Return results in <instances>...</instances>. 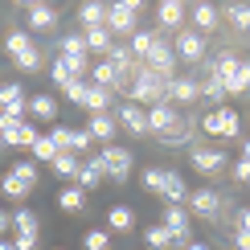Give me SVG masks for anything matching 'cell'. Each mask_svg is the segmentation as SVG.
Masks as SVG:
<instances>
[{
  "instance_id": "49",
  "label": "cell",
  "mask_w": 250,
  "mask_h": 250,
  "mask_svg": "<svg viewBox=\"0 0 250 250\" xmlns=\"http://www.w3.org/2000/svg\"><path fill=\"white\" fill-rule=\"evenodd\" d=\"M8 226H13V217H8L4 209H0V234H4V230H8Z\"/></svg>"
},
{
  "instance_id": "38",
  "label": "cell",
  "mask_w": 250,
  "mask_h": 250,
  "mask_svg": "<svg viewBox=\"0 0 250 250\" xmlns=\"http://www.w3.org/2000/svg\"><path fill=\"white\" fill-rule=\"evenodd\" d=\"M201 90H205V99H209V103H222V99H226V82L217 78V74H205Z\"/></svg>"
},
{
  "instance_id": "5",
  "label": "cell",
  "mask_w": 250,
  "mask_h": 250,
  "mask_svg": "<svg viewBox=\"0 0 250 250\" xmlns=\"http://www.w3.org/2000/svg\"><path fill=\"white\" fill-rule=\"evenodd\" d=\"M135 17H140V4H135V0L107 4V29L111 33H135Z\"/></svg>"
},
{
  "instance_id": "51",
  "label": "cell",
  "mask_w": 250,
  "mask_h": 250,
  "mask_svg": "<svg viewBox=\"0 0 250 250\" xmlns=\"http://www.w3.org/2000/svg\"><path fill=\"white\" fill-rule=\"evenodd\" d=\"M242 160H250V140H242Z\"/></svg>"
},
{
  "instance_id": "31",
  "label": "cell",
  "mask_w": 250,
  "mask_h": 250,
  "mask_svg": "<svg viewBox=\"0 0 250 250\" xmlns=\"http://www.w3.org/2000/svg\"><path fill=\"white\" fill-rule=\"evenodd\" d=\"M90 140H107L111 144V135H115V119L111 115H90Z\"/></svg>"
},
{
  "instance_id": "20",
  "label": "cell",
  "mask_w": 250,
  "mask_h": 250,
  "mask_svg": "<svg viewBox=\"0 0 250 250\" xmlns=\"http://www.w3.org/2000/svg\"><path fill=\"white\" fill-rule=\"evenodd\" d=\"M189 17H193V25H197V33H213V29H217V21H222V13H217V8L213 4H193L189 8Z\"/></svg>"
},
{
  "instance_id": "1",
  "label": "cell",
  "mask_w": 250,
  "mask_h": 250,
  "mask_svg": "<svg viewBox=\"0 0 250 250\" xmlns=\"http://www.w3.org/2000/svg\"><path fill=\"white\" fill-rule=\"evenodd\" d=\"M205 74H217V78H222V82H226V95H242V90H250V62L234 58V54H222L217 62H209Z\"/></svg>"
},
{
  "instance_id": "40",
  "label": "cell",
  "mask_w": 250,
  "mask_h": 250,
  "mask_svg": "<svg viewBox=\"0 0 250 250\" xmlns=\"http://www.w3.org/2000/svg\"><path fill=\"white\" fill-rule=\"evenodd\" d=\"M82 246L86 250H111V230H86Z\"/></svg>"
},
{
  "instance_id": "15",
  "label": "cell",
  "mask_w": 250,
  "mask_h": 250,
  "mask_svg": "<svg viewBox=\"0 0 250 250\" xmlns=\"http://www.w3.org/2000/svg\"><path fill=\"white\" fill-rule=\"evenodd\" d=\"M119 123H123L131 135H148V131H152V127H148V111H144L140 103H123V107H119Z\"/></svg>"
},
{
  "instance_id": "16",
  "label": "cell",
  "mask_w": 250,
  "mask_h": 250,
  "mask_svg": "<svg viewBox=\"0 0 250 250\" xmlns=\"http://www.w3.org/2000/svg\"><path fill=\"white\" fill-rule=\"evenodd\" d=\"M193 168L205 172V176H213V172L226 168V156L217 152V148H193Z\"/></svg>"
},
{
  "instance_id": "50",
  "label": "cell",
  "mask_w": 250,
  "mask_h": 250,
  "mask_svg": "<svg viewBox=\"0 0 250 250\" xmlns=\"http://www.w3.org/2000/svg\"><path fill=\"white\" fill-rule=\"evenodd\" d=\"M185 250H209V246H205V242H189V246H185Z\"/></svg>"
},
{
  "instance_id": "3",
  "label": "cell",
  "mask_w": 250,
  "mask_h": 250,
  "mask_svg": "<svg viewBox=\"0 0 250 250\" xmlns=\"http://www.w3.org/2000/svg\"><path fill=\"white\" fill-rule=\"evenodd\" d=\"M201 127L209 131V135H222V140H234V135L242 131V119H238V111H230V107H217V111H209V115L201 119Z\"/></svg>"
},
{
  "instance_id": "2",
  "label": "cell",
  "mask_w": 250,
  "mask_h": 250,
  "mask_svg": "<svg viewBox=\"0 0 250 250\" xmlns=\"http://www.w3.org/2000/svg\"><path fill=\"white\" fill-rule=\"evenodd\" d=\"M127 95H131V103H152V107H156V103H168V78L152 74V70L144 66L140 74L131 78V90H127Z\"/></svg>"
},
{
  "instance_id": "41",
  "label": "cell",
  "mask_w": 250,
  "mask_h": 250,
  "mask_svg": "<svg viewBox=\"0 0 250 250\" xmlns=\"http://www.w3.org/2000/svg\"><path fill=\"white\" fill-rule=\"evenodd\" d=\"M41 62H45V58H41V49L33 45V49H25V54L17 58V66L25 70V74H37V70H41Z\"/></svg>"
},
{
  "instance_id": "30",
  "label": "cell",
  "mask_w": 250,
  "mask_h": 250,
  "mask_svg": "<svg viewBox=\"0 0 250 250\" xmlns=\"http://www.w3.org/2000/svg\"><path fill=\"white\" fill-rule=\"evenodd\" d=\"M0 189H4V197H13V201H25L33 185H25V181L17 176V172H4V181H0Z\"/></svg>"
},
{
  "instance_id": "9",
  "label": "cell",
  "mask_w": 250,
  "mask_h": 250,
  "mask_svg": "<svg viewBox=\"0 0 250 250\" xmlns=\"http://www.w3.org/2000/svg\"><path fill=\"white\" fill-rule=\"evenodd\" d=\"M4 119V144H17V148H33L37 144V127L29 119H8V115H0Z\"/></svg>"
},
{
  "instance_id": "43",
  "label": "cell",
  "mask_w": 250,
  "mask_h": 250,
  "mask_svg": "<svg viewBox=\"0 0 250 250\" xmlns=\"http://www.w3.org/2000/svg\"><path fill=\"white\" fill-rule=\"evenodd\" d=\"M144 189L164 193V168H144Z\"/></svg>"
},
{
  "instance_id": "45",
  "label": "cell",
  "mask_w": 250,
  "mask_h": 250,
  "mask_svg": "<svg viewBox=\"0 0 250 250\" xmlns=\"http://www.w3.org/2000/svg\"><path fill=\"white\" fill-rule=\"evenodd\" d=\"M234 181L238 185H250V160H242V156H238V164H234Z\"/></svg>"
},
{
  "instance_id": "48",
  "label": "cell",
  "mask_w": 250,
  "mask_h": 250,
  "mask_svg": "<svg viewBox=\"0 0 250 250\" xmlns=\"http://www.w3.org/2000/svg\"><path fill=\"white\" fill-rule=\"evenodd\" d=\"M238 230H250V209H242V213H238Z\"/></svg>"
},
{
  "instance_id": "44",
  "label": "cell",
  "mask_w": 250,
  "mask_h": 250,
  "mask_svg": "<svg viewBox=\"0 0 250 250\" xmlns=\"http://www.w3.org/2000/svg\"><path fill=\"white\" fill-rule=\"evenodd\" d=\"M13 172L21 176L25 185H37V164H29V160H21V164H13Z\"/></svg>"
},
{
  "instance_id": "7",
  "label": "cell",
  "mask_w": 250,
  "mask_h": 250,
  "mask_svg": "<svg viewBox=\"0 0 250 250\" xmlns=\"http://www.w3.org/2000/svg\"><path fill=\"white\" fill-rule=\"evenodd\" d=\"M25 111H29V95L17 86V82H0V115L21 119Z\"/></svg>"
},
{
  "instance_id": "21",
  "label": "cell",
  "mask_w": 250,
  "mask_h": 250,
  "mask_svg": "<svg viewBox=\"0 0 250 250\" xmlns=\"http://www.w3.org/2000/svg\"><path fill=\"white\" fill-rule=\"evenodd\" d=\"M25 17H29V29H54V21H58V13H54V4H25Z\"/></svg>"
},
{
  "instance_id": "23",
  "label": "cell",
  "mask_w": 250,
  "mask_h": 250,
  "mask_svg": "<svg viewBox=\"0 0 250 250\" xmlns=\"http://www.w3.org/2000/svg\"><path fill=\"white\" fill-rule=\"evenodd\" d=\"M160 197H168L172 205H181L185 197H189V189H185V181H181V172H176V168H164V193Z\"/></svg>"
},
{
  "instance_id": "8",
  "label": "cell",
  "mask_w": 250,
  "mask_h": 250,
  "mask_svg": "<svg viewBox=\"0 0 250 250\" xmlns=\"http://www.w3.org/2000/svg\"><path fill=\"white\" fill-rule=\"evenodd\" d=\"M172 49H176V58H185V62H201L205 58V37L197 33V29H181L172 41Z\"/></svg>"
},
{
  "instance_id": "29",
  "label": "cell",
  "mask_w": 250,
  "mask_h": 250,
  "mask_svg": "<svg viewBox=\"0 0 250 250\" xmlns=\"http://www.w3.org/2000/svg\"><path fill=\"white\" fill-rule=\"evenodd\" d=\"M54 172H58V176H66V181H78V172H82L78 156H74V152H58V160H54Z\"/></svg>"
},
{
  "instance_id": "28",
  "label": "cell",
  "mask_w": 250,
  "mask_h": 250,
  "mask_svg": "<svg viewBox=\"0 0 250 250\" xmlns=\"http://www.w3.org/2000/svg\"><path fill=\"white\" fill-rule=\"evenodd\" d=\"M58 205H62V209H66V213H82V209H86V193H82L78 185H70V189H62Z\"/></svg>"
},
{
  "instance_id": "12",
  "label": "cell",
  "mask_w": 250,
  "mask_h": 250,
  "mask_svg": "<svg viewBox=\"0 0 250 250\" xmlns=\"http://www.w3.org/2000/svg\"><path fill=\"white\" fill-rule=\"evenodd\" d=\"M148 127L160 135V140L168 131H176V127H181V123H176V107H172V103H156V107L148 111Z\"/></svg>"
},
{
  "instance_id": "6",
  "label": "cell",
  "mask_w": 250,
  "mask_h": 250,
  "mask_svg": "<svg viewBox=\"0 0 250 250\" xmlns=\"http://www.w3.org/2000/svg\"><path fill=\"white\" fill-rule=\"evenodd\" d=\"M144 66L152 70V74H160V78H172V66H176V49H172V41H156L152 45V54L144 58Z\"/></svg>"
},
{
  "instance_id": "46",
  "label": "cell",
  "mask_w": 250,
  "mask_h": 250,
  "mask_svg": "<svg viewBox=\"0 0 250 250\" xmlns=\"http://www.w3.org/2000/svg\"><path fill=\"white\" fill-rule=\"evenodd\" d=\"M13 246H17V250H37V234H17Z\"/></svg>"
},
{
  "instance_id": "52",
  "label": "cell",
  "mask_w": 250,
  "mask_h": 250,
  "mask_svg": "<svg viewBox=\"0 0 250 250\" xmlns=\"http://www.w3.org/2000/svg\"><path fill=\"white\" fill-rule=\"evenodd\" d=\"M0 250H17L13 242H8V238H0Z\"/></svg>"
},
{
  "instance_id": "35",
  "label": "cell",
  "mask_w": 250,
  "mask_h": 250,
  "mask_svg": "<svg viewBox=\"0 0 250 250\" xmlns=\"http://www.w3.org/2000/svg\"><path fill=\"white\" fill-rule=\"evenodd\" d=\"M58 140H54V135H37V144H33V156H37V160H45V164H54L58 160Z\"/></svg>"
},
{
  "instance_id": "24",
  "label": "cell",
  "mask_w": 250,
  "mask_h": 250,
  "mask_svg": "<svg viewBox=\"0 0 250 250\" xmlns=\"http://www.w3.org/2000/svg\"><path fill=\"white\" fill-rule=\"evenodd\" d=\"M193 99H197L193 78H168V103H193Z\"/></svg>"
},
{
  "instance_id": "34",
  "label": "cell",
  "mask_w": 250,
  "mask_h": 250,
  "mask_svg": "<svg viewBox=\"0 0 250 250\" xmlns=\"http://www.w3.org/2000/svg\"><path fill=\"white\" fill-rule=\"evenodd\" d=\"M4 45H8V54L21 58L25 49H33V37H29V29H13V33L4 37Z\"/></svg>"
},
{
  "instance_id": "37",
  "label": "cell",
  "mask_w": 250,
  "mask_h": 250,
  "mask_svg": "<svg viewBox=\"0 0 250 250\" xmlns=\"http://www.w3.org/2000/svg\"><path fill=\"white\" fill-rule=\"evenodd\" d=\"M86 107L95 111V115H107V107H111V90H107V86H95V82H90V99H86Z\"/></svg>"
},
{
  "instance_id": "11",
  "label": "cell",
  "mask_w": 250,
  "mask_h": 250,
  "mask_svg": "<svg viewBox=\"0 0 250 250\" xmlns=\"http://www.w3.org/2000/svg\"><path fill=\"white\" fill-rule=\"evenodd\" d=\"M86 70H90L86 62H70V58H54V66H49V78H54L58 86L66 90L70 82H78L82 74H86Z\"/></svg>"
},
{
  "instance_id": "18",
  "label": "cell",
  "mask_w": 250,
  "mask_h": 250,
  "mask_svg": "<svg viewBox=\"0 0 250 250\" xmlns=\"http://www.w3.org/2000/svg\"><path fill=\"white\" fill-rule=\"evenodd\" d=\"M107 230H111V234H131V230H135L131 205H111V209H107Z\"/></svg>"
},
{
  "instance_id": "33",
  "label": "cell",
  "mask_w": 250,
  "mask_h": 250,
  "mask_svg": "<svg viewBox=\"0 0 250 250\" xmlns=\"http://www.w3.org/2000/svg\"><path fill=\"white\" fill-rule=\"evenodd\" d=\"M103 181V164H99V156L90 164H82V172H78V189L86 193V189H95V185Z\"/></svg>"
},
{
  "instance_id": "42",
  "label": "cell",
  "mask_w": 250,
  "mask_h": 250,
  "mask_svg": "<svg viewBox=\"0 0 250 250\" xmlns=\"http://www.w3.org/2000/svg\"><path fill=\"white\" fill-rule=\"evenodd\" d=\"M66 99L70 103H78V107H86V99H90V82H70V86H66Z\"/></svg>"
},
{
  "instance_id": "27",
  "label": "cell",
  "mask_w": 250,
  "mask_h": 250,
  "mask_svg": "<svg viewBox=\"0 0 250 250\" xmlns=\"http://www.w3.org/2000/svg\"><path fill=\"white\" fill-rule=\"evenodd\" d=\"M78 21H82L86 29H95V25H107V4H99V0L82 4V8H78Z\"/></svg>"
},
{
  "instance_id": "4",
  "label": "cell",
  "mask_w": 250,
  "mask_h": 250,
  "mask_svg": "<svg viewBox=\"0 0 250 250\" xmlns=\"http://www.w3.org/2000/svg\"><path fill=\"white\" fill-rule=\"evenodd\" d=\"M99 164H103V176H111V181H127V172H131V152L107 144V148L99 152Z\"/></svg>"
},
{
  "instance_id": "36",
  "label": "cell",
  "mask_w": 250,
  "mask_h": 250,
  "mask_svg": "<svg viewBox=\"0 0 250 250\" xmlns=\"http://www.w3.org/2000/svg\"><path fill=\"white\" fill-rule=\"evenodd\" d=\"M226 21H230L238 33H246L250 29V4H226Z\"/></svg>"
},
{
  "instance_id": "19",
  "label": "cell",
  "mask_w": 250,
  "mask_h": 250,
  "mask_svg": "<svg viewBox=\"0 0 250 250\" xmlns=\"http://www.w3.org/2000/svg\"><path fill=\"white\" fill-rule=\"evenodd\" d=\"M189 209L201 213V217H213L217 209H222V197H217L213 189H197V193H189Z\"/></svg>"
},
{
  "instance_id": "17",
  "label": "cell",
  "mask_w": 250,
  "mask_h": 250,
  "mask_svg": "<svg viewBox=\"0 0 250 250\" xmlns=\"http://www.w3.org/2000/svg\"><path fill=\"white\" fill-rule=\"evenodd\" d=\"M54 115H58V99H54V95L41 90V95L29 99V119H33V123H49Z\"/></svg>"
},
{
  "instance_id": "22",
  "label": "cell",
  "mask_w": 250,
  "mask_h": 250,
  "mask_svg": "<svg viewBox=\"0 0 250 250\" xmlns=\"http://www.w3.org/2000/svg\"><path fill=\"white\" fill-rule=\"evenodd\" d=\"M115 33H111L107 25H95V29H86V49H95V54H103L107 58L111 49H115V41H111Z\"/></svg>"
},
{
  "instance_id": "32",
  "label": "cell",
  "mask_w": 250,
  "mask_h": 250,
  "mask_svg": "<svg viewBox=\"0 0 250 250\" xmlns=\"http://www.w3.org/2000/svg\"><path fill=\"white\" fill-rule=\"evenodd\" d=\"M144 238H148V246H152V250H168V246H176L164 222H160V226H148V230H144Z\"/></svg>"
},
{
  "instance_id": "26",
  "label": "cell",
  "mask_w": 250,
  "mask_h": 250,
  "mask_svg": "<svg viewBox=\"0 0 250 250\" xmlns=\"http://www.w3.org/2000/svg\"><path fill=\"white\" fill-rule=\"evenodd\" d=\"M62 58H70V62H86V33H70V37H62Z\"/></svg>"
},
{
  "instance_id": "13",
  "label": "cell",
  "mask_w": 250,
  "mask_h": 250,
  "mask_svg": "<svg viewBox=\"0 0 250 250\" xmlns=\"http://www.w3.org/2000/svg\"><path fill=\"white\" fill-rule=\"evenodd\" d=\"M49 135H54V140H58V148L62 152H86L90 148V131H82V127H54V131H49Z\"/></svg>"
},
{
  "instance_id": "25",
  "label": "cell",
  "mask_w": 250,
  "mask_h": 250,
  "mask_svg": "<svg viewBox=\"0 0 250 250\" xmlns=\"http://www.w3.org/2000/svg\"><path fill=\"white\" fill-rule=\"evenodd\" d=\"M156 41H160V33H152V29H135V33H131V54L144 62V58L152 54V45H156Z\"/></svg>"
},
{
  "instance_id": "47",
  "label": "cell",
  "mask_w": 250,
  "mask_h": 250,
  "mask_svg": "<svg viewBox=\"0 0 250 250\" xmlns=\"http://www.w3.org/2000/svg\"><path fill=\"white\" fill-rule=\"evenodd\" d=\"M234 242H238V250H250V230H238Z\"/></svg>"
},
{
  "instance_id": "39",
  "label": "cell",
  "mask_w": 250,
  "mask_h": 250,
  "mask_svg": "<svg viewBox=\"0 0 250 250\" xmlns=\"http://www.w3.org/2000/svg\"><path fill=\"white\" fill-rule=\"evenodd\" d=\"M13 226H17V234H37V213L33 209H17Z\"/></svg>"
},
{
  "instance_id": "10",
  "label": "cell",
  "mask_w": 250,
  "mask_h": 250,
  "mask_svg": "<svg viewBox=\"0 0 250 250\" xmlns=\"http://www.w3.org/2000/svg\"><path fill=\"white\" fill-rule=\"evenodd\" d=\"M164 226H168V234H172L176 246H189V242H193V238H189V209L168 205V209H164Z\"/></svg>"
},
{
  "instance_id": "14",
  "label": "cell",
  "mask_w": 250,
  "mask_h": 250,
  "mask_svg": "<svg viewBox=\"0 0 250 250\" xmlns=\"http://www.w3.org/2000/svg\"><path fill=\"white\" fill-rule=\"evenodd\" d=\"M185 17H189V8H185L181 0H164V4H156V21H160V29L181 33V29H185Z\"/></svg>"
}]
</instances>
